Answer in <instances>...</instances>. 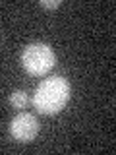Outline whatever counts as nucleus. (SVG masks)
<instances>
[{"instance_id":"1","label":"nucleus","mask_w":116,"mask_h":155,"mask_svg":"<svg viewBox=\"0 0 116 155\" xmlns=\"http://www.w3.org/2000/svg\"><path fill=\"white\" fill-rule=\"evenodd\" d=\"M70 91L72 87L66 78L50 76L37 85L33 93V107L41 114H56L66 107L70 99Z\"/></svg>"},{"instance_id":"2","label":"nucleus","mask_w":116,"mask_h":155,"mask_svg":"<svg viewBox=\"0 0 116 155\" xmlns=\"http://www.w3.org/2000/svg\"><path fill=\"white\" fill-rule=\"evenodd\" d=\"M56 64V54L47 43H29L21 51V66L31 76H45Z\"/></svg>"},{"instance_id":"3","label":"nucleus","mask_w":116,"mask_h":155,"mask_svg":"<svg viewBox=\"0 0 116 155\" xmlns=\"http://www.w3.org/2000/svg\"><path fill=\"white\" fill-rule=\"evenodd\" d=\"M39 134V120L31 113H18L10 122V136L19 143H29Z\"/></svg>"},{"instance_id":"4","label":"nucleus","mask_w":116,"mask_h":155,"mask_svg":"<svg viewBox=\"0 0 116 155\" xmlns=\"http://www.w3.org/2000/svg\"><path fill=\"white\" fill-rule=\"evenodd\" d=\"M10 105H12L14 109H25V107L29 105V95H27V91L16 89L12 95H10Z\"/></svg>"},{"instance_id":"5","label":"nucleus","mask_w":116,"mask_h":155,"mask_svg":"<svg viewBox=\"0 0 116 155\" xmlns=\"http://www.w3.org/2000/svg\"><path fill=\"white\" fill-rule=\"evenodd\" d=\"M41 6L47 8V10H56V8L62 6V2L60 0H41Z\"/></svg>"}]
</instances>
